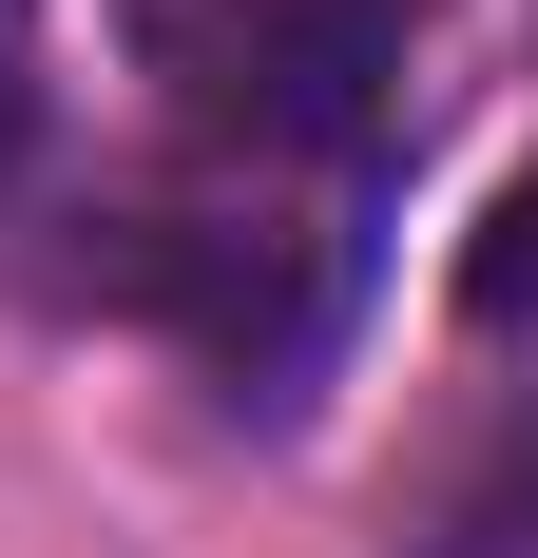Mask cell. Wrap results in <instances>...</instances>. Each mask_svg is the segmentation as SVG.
I'll return each mask as SVG.
<instances>
[{"label":"cell","instance_id":"cell-1","mask_svg":"<svg viewBox=\"0 0 538 558\" xmlns=\"http://www.w3.org/2000/svg\"><path fill=\"white\" fill-rule=\"evenodd\" d=\"M366 213L384 193H327V173H193V193H135V213H97V251H77V289L97 308H135V328H173L193 366H212L231 404H308V366L346 347V308H366Z\"/></svg>","mask_w":538,"mask_h":558},{"label":"cell","instance_id":"cell-2","mask_svg":"<svg viewBox=\"0 0 538 558\" xmlns=\"http://www.w3.org/2000/svg\"><path fill=\"white\" fill-rule=\"evenodd\" d=\"M424 20L442 0H155V77H173V116H193V155L384 193Z\"/></svg>","mask_w":538,"mask_h":558},{"label":"cell","instance_id":"cell-3","mask_svg":"<svg viewBox=\"0 0 538 558\" xmlns=\"http://www.w3.org/2000/svg\"><path fill=\"white\" fill-rule=\"evenodd\" d=\"M462 308H481V328H538V173L481 213V251H462Z\"/></svg>","mask_w":538,"mask_h":558},{"label":"cell","instance_id":"cell-4","mask_svg":"<svg viewBox=\"0 0 538 558\" xmlns=\"http://www.w3.org/2000/svg\"><path fill=\"white\" fill-rule=\"evenodd\" d=\"M39 173V0H0V193Z\"/></svg>","mask_w":538,"mask_h":558},{"label":"cell","instance_id":"cell-5","mask_svg":"<svg viewBox=\"0 0 538 558\" xmlns=\"http://www.w3.org/2000/svg\"><path fill=\"white\" fill-rule=\"evenodd\" d=\"M519 539H538V424L500 444V482H481V558H519Z\"/></svg>","mask_w":538,"mask_h":558}]
</instances>
